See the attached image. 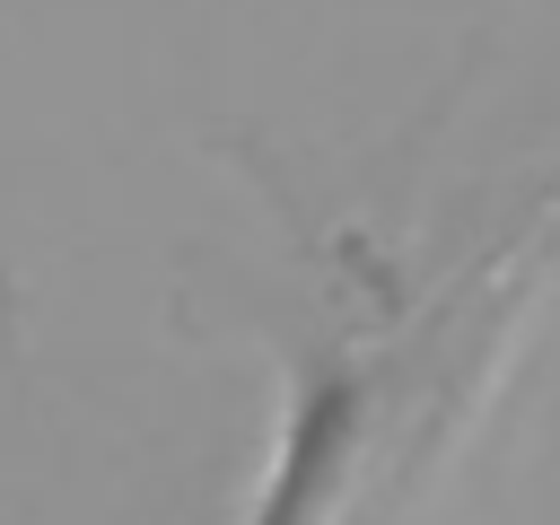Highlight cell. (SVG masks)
<instances>
[{
  "label": "cell",
  "mask_w": 560,
  "mask_h": 525,
  "mask_svg": "<svg viewBox=\"0 0 560 525\" xmlns=\"http://www.w3.org/2000/svg\"><path fill=\"white\" fill-rule=\"evenodd\" d=\"M376 420H385V368L368 350H298L280 455H271L245 525H350Z\"/></svg>",
  "instance_id": "cell-1"
}]
</instances>
